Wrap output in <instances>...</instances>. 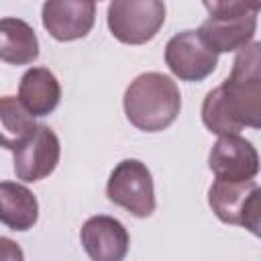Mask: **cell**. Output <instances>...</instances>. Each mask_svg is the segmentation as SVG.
Segmentation results:
<instances>
[{
    "instance_id": "8fae6325",
    "label": "cell",
    "mask_w": 261,
    "mask_h": 261,
    "mask_svg": "<svg viewBox=\"0 0 261 261\" xmlns=\"http://www.w3.org/2000/svg\"><path fill=\"white\" fill-rule=\"evenodd\" d=\"M18 100L33 116H47L61 100V86L47 67H31L18 84Z\"/></svg>"
},
{
    "instance_id": "7a4b0ae2",
    "label": "cell",
    "mask_w": 261,
    "mask_h": 261,
    "mask_svg": "<svg viewBox=\"0 0 261 261\" xmlns=\"http://www.w3.org/2000/svg\"><path fill=\"white\" fill-rule=\"evenodd\" d=\"M208 18L198 33L214 53H228L251 43L257 29V2H204Z\"/></svg>"
},
{
    "instance_id": "4fadbf2b",
    "label": "cell",
    "mask_w": 261,
    "mask_h": 261,
    "mask_svg": "<svg viewBox=\"0 0 261 261\" xmlns=\"http://www.w3.org/2000/svg\"><path fill=\"white\" fill-rule=\"evenodd\" d=\"M39 218V202L22 184H0V220L12 230H29Z\"/></svg>"
},
{
    "instance_id": "9c48e42d",
    "label": "cell",
    "mask_w": 261,
    "mask_h": 261,
    "mask_svg": "<svg viewBox=\"0 0 261 261\" xmlns=\"http://www.w3.org/2000/svg\"><path fill=\"white\" fill-rule=\"evenodd\" d=\"M218 94L234 135L245 126L261 128V80L226 77L218 86Z\"/></svg>"
},
{
    "instance_id": "277c9868",
    "label": "cell",
    "mask_w": 261,
    "mask_h": 261,
    "mask_svg": "<svg viewBox=\"0 0 261 261\" xmlns=\"http://www.w3.org/2000/svg\"><path fill=\"white\" fill-rule=\"evenodd\" d=\"M108 29L126 45L151 41L165 22V4L159 0H116L108 4Z\"/></svg>"
},
{
    "instance_id": "ac0fdd59",
    "label": "cell",
    "mask_w": 261,
    "mask_h": 261,
    "mask_svg": "<svg viewBox=\"0 0 261 261\" xmlns=\"http://www.w3.org/2000/svg\"><path fill=\"white\" fill-rule=\"evenodd\" d=\"M249 232H253L255 237H259V239H261V210L257 212V216H255V220H253V224H251Z\"/></svg>"
},
{
    "instance_id": "9a60e30c",
    "label": "cell",
    "mask_w": 261,
    "mask_h": 261,
    "mask_svg": "<svg viewBox=\"0 0 261 261\" xmlns=\"http://www.w3.org/2000/svg\"><path fill=\"white\" fill-rule=\"evenodd\" d=\"M0 120H2V147L16 151L35 130V116L20 104L18 98L4 96L0 100Z\"/></svg>"
},
{
    "instance_id": "5bb4252c",
    "label": "cell",
    "mask_w": 261,
    "mask_h": 261,
    "mask_svg": "<svg viewBox=\"0 0 261 261\" xmlns=\"http://www.w3.org/2000/svg\"><path fill=\"white\" fill-rule=\"evenodd\" d=\"M257 188V184L251 181H224L216 179L208 190V204L212 212L218 216V220L226 224H239L241 212L251 196V192Z\"/></svg>"
},
{
    "instance_id": "ba28073f",
    "label": "cell",
    "mask_w": 261,
    "mask_h": 261,
    "mask_svg": "<svg viewBox=\"0 0 261 261\" xmlns=\"http://www.w3.org/2000/svg\"><path fill=\"white\" fill-rule=\"evenodd\" d=\"M80 241L92 261H124L130 245L124 224L106 214L88 218L80 230Z\"/></svg>"
},
{
    "instance_id": "6da1fadb",
    "label": "cell",
    "mask_w": 261,
    "mask_h": 261,
    "mask_svg": "<svg viewBox=\"0 0 261 261\" xmlns=\"http://www.w3.org/2000/svg\"><path fill=\"white\" fill-rule=\"evenodd\" d=\"M122 104L133 126L145 133H159L177 118L181 94L169 75L145 71L128 84Z\"/></svg>"
},
{
    "instance_id": "52a82bcc",
    "label": "cell",
    "mask_w": 261,
    "mask_h": 261,
    "mask_svg": "<svg viewBox=\"0 0 261 261\" xmlns=\"http://www.w3.org/2000/svg\"><path fill=\"white\" fill-rule=\"evenodd\" d=\"M61 145L53 128L39 124L37 130L14 151V173L22 181H41L59 163Z\"/></svg>"
},
{
    "instance_id": "5b68a950",
    "label": "cell",
    "mask_w": 261,
    "mask_h": 261,
    "mask_svg": "<svg viewBox=\"0 0 261 261\" xmlns=\"http://www.w3.org/2000/svg\"><path fill=\"white\" fill-rule=\"evenodd\" d=\"M165 63L173 75L184 82H202L218 65L214 53L198 31H181L167 41Z\"/></svg>"
},
{
    "instance_id": "30bf717a",
    "label": "cell",
    "mask_w": 261,
    "mask_h": 261,
    "mask_svg": "<svg viewBox=\"0 0 261 261\" xmlns=\"http://www.w3.org/2000/svg\"><path fill=\"white\" fill-rule=\"evenodd\" d=\"M43 27L57 41H75L86 37L96 18L94 2L77 0H49L43 4Z\"/></svg>"
},
{
    "instance_id": "7c38bea8",
    "label": "cell",
    "mask_w": 261,
    "mask_h": 261,
    "mask_svg": "<svg viewBox=\"0 0 261 261\" xmlns=\"http://www.w3.org/2000/svg\"><path fill=\"white\" fill-rule=\"evenodd\" d=\"M39 57V39L33 27L20 18L0 20V59L12 65H27Z\"/></svg>"
},
{
    "instance_id": "2e32d148",
    "label": "cell",
    "mask_w": 261,
    "mask_h": 261,
    "mask_svg": "<svg viewBox=\"0 0 261 261\" xmlns=\"http://www.w3.org/2000/svg\"><path fill=\"white\" fill-rule=\"evenodd\" d=\"M232 80H261V41L249 43L234 55L230 75Z\"/></svg>"
},
{
    "instance_id": "e0dca14e",
    "label": "cell",
    "mask_w": 261,
    "mask_h": 261,
    "mask_svg": "<svg viewBox=\"0 0 261 261\" xmlns=\"http://www.w3.org/2000/svg\"><path fill=\"white\" fill-rule=\"evenodd\" d=\"M0 259L2 261H22V251L16 243L2 237L0 239Z\"/></svg>"
},
{
    "instance_id": "3957f363",
    "label": "cell",
    "mask_w": 261,
    "mask_h": 261,
    "mask_svg": "<svg viewBox=\"0 0 261 261\" xmlns=\"http://www.w3.org/2000/svg\"><path fill=\"white\" fill-rule=\"evenodd\" d=\"M106 196L112 204L137 218H147L155 212L153 175L139 159H122L112 169L106 184Z\"/></svg>"
},
{
    "instance_id": "8992f818",
    "label": "cell",
    "mask_w": 261,
    "mask_h": 261,
    "mask_svg": "<svg viewBox=\"0 0 261 261\" xmlns=\"http://www.w3.org/2000/svg\"><path fill=\"white\" fill-rule=\"evenodd\" d=\"M208 167L216 179L251 181L259 173V153L247 139L239 135H226L212 145Z\"/></svg>"
}]
</instances>
